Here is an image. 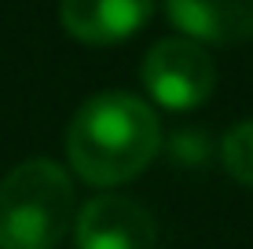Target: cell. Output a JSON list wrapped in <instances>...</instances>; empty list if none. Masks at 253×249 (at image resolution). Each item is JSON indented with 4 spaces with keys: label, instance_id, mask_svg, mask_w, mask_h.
I'll return each mask as SVG.
<instances>
[{
    "label": "cell",
    "instance_id": "3957f363",
    "mask_svg": "<svg viewBox=\"0 0 253 249\" xmlns=\"http://www.w3.org/2000/svg\"><path fill=\"white\" fill-rule=\"evenodd\" d=\"M143 88L158 107L169 110H191L209 99L216 84L213 55L191 37H165L147 51L143 66Z\"/></svg>",
    "mask_w": 253,
    "mask_h": 249
},
{
    "label": "cell",
    "instance_id": "52a82bcc",
    "mask_svg": "<svg viewBox=\"0 0 253 249\" xmlns=\"http://www.w3.org/2000/svg\"><path fill=\"white\" fill-rule=\"evenodd\" d=\"M220 158L239 183L253 187V121L235 125L220 143Z\"/></svg>",
    "mask_w": 253,
    "mask_h": 249
},
{
    "label": "cell",
    "instance_id": "7a4b0ae2",
    "mask_svg": "<svg viewBox=\"0 0 253 249\" xmlns=\"http://www.w3.org/2000/svg\"><path fill=\"white\" fill-rule=\"evenodd\" d=\"M74 224V179L33 158L0 179V249H51Z\"/></svg>",
    "mask_w": 253,
    "mask_h": 249
},
{
    "label": "cell",
    "instance_id": "5b68a950",
    "mask_svg": "<svg viewBox=\"0 0 253 249\" xmlns=\"http://www.w3.org/2000/svg\"><path fill=\"white\" fill-rule=\"evenodd\" d=\"M154 0H63L59 19L66 33L84 44H114L125 40L151 19Z\"/></svg>",
    "mask_w": 253,
    "mask_h": 249
},
{
    "label": "cell",
    "instance_id": "6da1fadb",
    "mask_svg": "<svg viewBox=\"0 0 253 249\" xmlns=\"http://www.w3.org/2000/svg\"><path fill=\"white\" fill-rule=\"evenodd\" d=\"M162 147L158 114L132 92L92 96L66 132L70 169L88 187L128 183L154 161Z\"/></svg>",
    "mask_w": 253,
    "mask_h": 249
},
{
    "label": "cell",
    "instance_id": "8992f818",
    "mask_svg": "<svg viewBox=\"0 0 253 249\" xmlns=\"http://www.w3.org/2000/svg\"><path fill=\"white\" fill-rule=\"evenodd\" d=\"M165 11L195 40L235 44L253 37V0H165Z\"/></svg>",
    "mask_w": 253,
    "mask_h": 249
},
{
    "label": "cell",
    "instance_id": "277c9868",
    "mask_svg": "<svg viewBox=\"0 0 253 249\" xmlns=\"http://www.w3.org/2000/svg\"><path fill=\"white\" fill-rule=\"evenodd\" d=\"M77 249H154L158 227L139 202L125 194H99L74 224Z\"/></svg>",
    "mask_w": 253,
    "mask_h": 249
}]
</instances>
